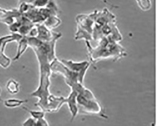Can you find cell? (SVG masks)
Returning <instances> with one entry per match:
<instances>
[{
  "label": "cell",
  "instance_id": "1",
  "mask_svg": "<svg viewBox=\"0 0 157 126\" xmlns=\"http://www.w3.org/2000/svg\"><path fill=\"white\" fill-rule=\"evenodd\" d=\"M90 61L95 64L99 61L107 59H113L118 61L127 55V52L119 42L111 37H103L97 42V45L93 47L89 43H86Z\"/></svg>",
  "mask_w": 157,
  "mask_h": 126
},
{
  "label": "cell",
  "instance_id": "2",
  "mask_svg": "<svg viewBox=\"0 0 157 126\" xmlns=\"http://www.w3.org/2000/svg\"><path fill=\"white\" fill-rule=\"evenodd\" d=\"M40 67V80L37 89L31 94V96L38 98L35 105L40 108L42 111L48 113L49 99L50 97L49 87L50 77L52 72L50 68V62L46 57L42 55H36Z\"/></svg>",
  "mask_w": 157,
  "mask_h": 126
},
{
  "label": "cell",
  "instance_id": "3",
  "mask_svg": "<svg viewBox=\"0 0 157 126\" xmlns=\"http://www.w3.org/2000/svg\"><path fill=\"white\" fill-rule=\"evenodd\" d=\"M71 88L77 93L76 99L78 113L96 114L102 118L107 119L101 105L96 99L93 93L86 88L83 84L76 83L71 86Z\"/></svg>",
  "mask_w": 157,
  "mask_h": 126
},
{
  "label": "cell",
  "instance_id": "4",
  "mask_svg": "<svg viewBox=\"0 0 157 126\" xmlns=\"http://www.w3.org/2000/svg\"><path fill=\"white\" fill-rule=\"evenodd\" d=\"M50 68L52 72L59 73L63 76L68 86H71L78 82L80 83L78 74L68 69L62 62L58 61L57 58L50 63Z\"/></svg>",
  "mask_w": 157,
  "mask_h": 126
},
{
  "label": "cell",
  "instance_id": "5",
  "mask_svg": "<svg viewBox=\"0 0 157 126\" xmlns=\"http://www.w3.org/2000/svg\"><path fill=\"white\" fill-rule=\"evenodd\" d=\"M61 62L68 69L78 74L80 82L83 84L86 72L90 67L91 63L86 61L75 62L66 59H62Z\"/></svg>",
  "mask_w": 157,
  "mask_h": 126
},
{
  "label": "cell",
  "instance_id": "6",
  "mask_svg": "<svg viewBox=\"0 0 157 126\" xmlns=\"http://www.w3.org/2000/svg\"><path fill=\"white\" fill-rule=\"evenodd\" d=\"M21 15L18 9L8 10L0 7V22L8 26L13 23L16 21L17 18L20 17Z\"/></svg>",
  "mask_w": 157,
  "mask_h": 126
},
{
  "label": "cell",
  "instance_id": "7",
  "mask_svg": "<svg viewBox=\"0 0 157 126\" xmlns=\"http://www.w3.org/2000/svg\"><path fill=\"white\" fill-rule=\"evenodd\" d=\"M36 25L38 30V34L36 37L43 42H47L56 37L60 38L61 37V33L52 32L51 30L46 28L43 23Z\"/></svg>",
  "mask_w": 157,
  "mask_h": 126
},
{
  "label": "cell",
  "instance_id": "8",
  "mask_svg": "<svg viewBox=\"0 0 157 126\" xmlns=\"http://www.w3.org/2000/svg\"><path fill=\"white\" fill-rule=\"evenodd\" d=\"M77 93L75 91L71 90V94L68 97L64 98L65 104L68 105V108L71 114V120H73L78 113V108L77 102Z\"/></svg>",
  "mask_w": 157,
  "mask_h": 126
},
{
  "label": "cell",
  "instance_id": "9",
  "mask_svg": "<svg viewBox=\"0 0 157 126\" xmlns=\"http://www.w3.org/2000/svg\"><path fill=\"white\" fill-rule=\"evenodd\" d=\"M23 36L17 33H12L11 35L0 37V53H4L5 47L7 44L12 42H18Z\"/></svg>",
  "mask_w": 157,
  "mask_h": 126
},
{
  "label": "cell",
  "instance_id": "10",
  "mask_svg": "<svg viewBox=\"0 0 157 126\" xmlns=\"http://www.w3.org/2000/svg\"><path fill=\"white\" fill-rule=\"evenodd\" d=\"M17 52L16 55L13 59V61H16L18 60L23 54L25 52L26 50L29 47V43L27 36H23L21 39L17 42Z\"/></svg>",
  "mask_w": 157,
  "mask_h": 126
},
{
  "label": "cell",
  "instance_id": "11",
  "mask_svg": "<svg viewBox=\"0 0 157 126\" xmlns=\"http://www.w3.org/2000/svg\"><path fill=\"white\" fill-rule=\"evenodd\" d=\"M61 22V21L57 15H51L47 17L43 24L46 28L52 30L53 29L58 28Z\"/></svg>",
  "mask_w": 157,
  "mask_h": 126
},
{
  "label": "cell",
  "instance_id": "12",
  "mask_svg": "<svg viewBox=\"0 0 157 126\" xmlns=\"http://www.w3.org/2000/svg\"><path fill=\"white\" fill-rule=\"evenodd\" d=\"M27 100H20L17 99H9L4 101V105L8 108H15L20 106L28 102Z\"/></svg>",
  "mask_w": 157,
  "mask_h": 126
},
{
  "label": "cell",
  "instance_id": "13",
  "mask_svg": "<svg viewBox=\"0 0 157 126\" xmlns=\"http://www.w3.org/2000/svg\"><path fill=\"white\" fill-rule=\"evenodd\" d=\"M6 89L9 93L11 94H16L19 92V84L15 80H9L6 85Z\"/></svg>",
  "mask_w": 157,
  "mask_h": 126
},
{
  "label": "cell",
  "instance_id": "14",
  "mask_svg": "<svg viewBox=\"0 0 157 126\" xmlns=\"http://www.w3.org/2000/svg\"><path fill=\"white\" fill-rule=\"evenodd\" d=\"M23 109L29 113L32 116V117L36 119V120L44 117L45 112L44 111H33V110H30L26 107H23Z\"/></svg>",
  "mask_w": 157,
  "mask_h": 126
},
{
  "label": "cell",
  "instance_id": "15",
  "mask_svg": "<svg viewBox=\"0 0 157 126\" xmlns=\"http://www.w3.org/2000/svg\"><path fill=\"white\" fill-rule=\"evenodd\" d=\"M140 8L144 11H147L151 7V2L150 0H136Z\"/></svg>",
  "mask_w": 157,
  "mask_h": 126
},
{
  "label": "cell",
  "instance_id": "16",
  "mask_svg": "<svg viewBox=\"0 0 157 126\" xmlns=\"http://www.w3.org/2000/svg\"><path fill=\"white\" fill-rule=\"evenodd\" d=\"M11 59L4 55V53H0V65L3 68H7L10 65Z\"/></svg>",
  "mask_w": 157,
  "mask_h": 126
},
{
  "label": "cell",
  "instance_id": "17",
  "mask_svg": "<svg viewBox=\"0 0 157 126\" xmlns=\"http://www.w3.org/2000/svg\"><path fill=\"white\" fill-rule=\"evenodd\" d=\"M50 0H35L33 5L37 8L45 7Z\"/></svg>",
  "mask_w": 157,
  "mask_h": 126
},
{
  "label": "cell",
  "instance_id": "18",
  "mask_svg": "<svg viewBox=\"0 0 157 126\" xmlns=\"http://www.w3.org/2000/svg\"><path fill=\"white\" fill-rule=\"evenodd\" d=\"M36 120L33 117H30L24 122L22 125L24 126H36Z\"/></svg>",
  "mask_w": 157,
  "mask_h": 126
},
{
  "label": "cell",
  "instance_id": "19",
  "mask_svg": "<svg viewBox=\"0 0 157 126\" xmlns=\"http://www.w3.org/2000/svg\"><path fill=\"white\" fill-rule=\"evenodd\" d=\"M36 126H49L47 120L44 118H42L36 120Z\"/></svg>",
  "mask_w": 157,
  "mask_h": 126
},
{
  "label": "cell",
  "instance_id": "20",
  "mask_svg": "<svg viewBox=\"0 0 157 126\" xmlns=\"http://www.w3.org/2000/svg\"><path fill=\"white\" fill-rule=\"evenodd\" d=\"M35 1V0H18V3H26L33 5Z\"/></svg>",
  "mask_w": 157,
  "mask_h": 126
},
{
  "label": "cell",
  "instance_id": "21",
  "mask_svg": "<svg viewBox=\"0 0 157 126\" xmlns=\"http://www.w3.org/2000/svg\"><path fill=\"white\" fill-rule=\"evenodd\" d=\"M1 87H0V97H1Z\"/></svg>",
  "mask_w": 157,
  "mask_h": 126
}]
</instances>
